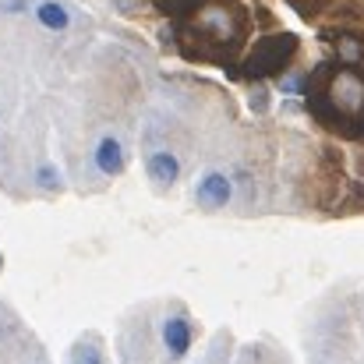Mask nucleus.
Returning a JSON list of instances; mask_svg holds the SVG:
<instances>
[{"label":"nucleus","instance_id":"nucleus-1","mask_svg":"<svg viewBox=\"0 0 364 364\" xmlns=\"http://www.w3.org/2000/svg\"><path fill=\"white\" fill-rule=\"evenodd\" d=\"M230 198H234V184H230V177L220 173V170H209V173L198 181V188H195V202H198V209H205V213H220Z\"/></svg>","mask_w":364,"mask_h":364},{"label":"nucleus","instance_id":"nucleus-2","mask_svg":"<svg viewBox=\"0 0 364 364\" xmlns=\"http://www.w3.org/2000/svg\"><path fill=\"white\" fill-rule=\"evenodd\" d=\"M145 173H149V181H152L156 188H170V184H177V177H181V163H177L173 152L159 149V152H152V156L145 159Z\"/></svg>","mask_w":364,"mask_h":364},{"label":"nucleus","instance_id":"nucleus-3","mask_svg":"<svg viewBox=\"0 0 364 364\" xmlns=\"http://www.w3.org/2000/svg\"><path fill=\"white\" fill-rule=\"evenodd\" d=\"M92 159H96V170H100V173L117 177V173L124 170V145H121V138H117V134H103V138L96 141Z\"/></svg>","mask_w":364,"mask_h":364},{"label":"nucleus","instance_id":"nucleus-4","mask_svg":"<svg viewBox=\"0 0 364 364\" xmlns=\"http://www.w3.org/2000/svg\"><path fill=\"white\" fill-rule=\"evenodd\" d=\"M163 343H166L170 358H184L191 350V326H188V318H181V315L166 318L163 322Z\"/></svg>","mask_w":364,"mask_h":364},{"label":"nucleus","instance_id":"nucleus-5","mask_svg":"<svg viewBox=\"0 0 364 364\" xmlns=\"http://www.w3.org/2000/svg\"><path fill=\"white\" fill-rule=\"evenodd\" d=\"M36 18H39V25H43V28H50V32H64V28L71 25L68 7H60L57 0H43V4L36 7Z\"/></svg>","mask_w":364,"mask_h":364},{"label":"nucleus","instance_id":"nucleus-6","mask_svg":"<svg viewBox=\"0 0 364 364\" xmlns=\"http://www.w3.org/2000/svg\"><path fill=\"white\" fill-rule=\"evenodd\" d=\"M36 184H39L43 191H60V173H57L50 163H43V166L36 170Z\"/></svg>","mask_w":364,"mask_h":364},{"label":"nucleus","instance_id":"nucleus-7","mask_svg":"<svg viewBox=\"0 0 364 364\" xmlns=\"http://www.w3.org/2000/svg\"><path fill=\"white\" fill-rule=\"evenodd\" d=\"M71 364H103V354H100L92 343H78V347H75V361Z\"/></svg>","mask_w":364,"mask_h":364},{"label":"nucleus","instance_id":"nucleus-8","mask_svg":"<svg viewBox=\"0 0 364 364\" xmlns=\"http://www.w3.org/2000/svg\"><path fill=\"white\" fill-rule=\"evenodd\" d=\"M336 96H343L350 107H358V100H361V85H358L354 78H340V85H336Z\"/></svg>","mask_w":364,"mask_h":364},{"label":"nucleus","instance_id":"nucleus-9","mask_svg":"<svg viewBox=\"0 0 364 364\" xmlns=\"http://www.w3.org/2000/svg\"><path fill=\"white\" fill-rule=\"evenodd\" d=\"M343 57H347V60H358V57H361V46H358L354 39H343Z\"/></svg>","mask_w":364,"mask_h":364},{"label":"nucleus","instance_id":"nucleus-10","mask_svg":"<svg viewBox=\"0 0 364 364\" xmlns=\"http://www.w3.org/2000/svg\"><path fill=\"white\" fill-rule=\"evenodd\" d=\"M25 0H0V11H21Z\"/></svg>","mask_w":364,"mask_h":364},{"label":"nucleus","instance_id":"nucleus-11","mask_svg":"<svg viewBox=\"0 0 364 364\" xmlns=\"http://www.w3.org/2000/svg\"><path fill=\"white\" fill-rule=\"evenodd\" d=\"M117 11L131 14V11H138V4H134V0H117Z\"/></svg>","mask_w":364,"mask_h":364},{"label":"nucleus","instance_id":"nucleus-12","mask_svg":"<svg viewBox=\"0 0 364 364\" xmlns=\"http://www.w3.org/2000/svg\"><path fill=\"white\" fill-rule=\"evenodd\" d=\"M0 269H4V255H0Z\"/></svg>","mask_w":364,"mask_h":364}]
</instances>
